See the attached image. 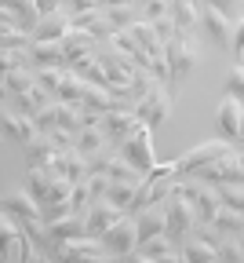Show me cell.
Instances as JSON below:
<instances>
[{
    "mask_svg": "<svg viewBox=\"0 0 244 263\" xmlns=\"http://www.w3.org/2000/svg\"><path fill=\"white\" fill-rule=\"evenodd\" d=\"M29 55H33V70H51V66L69 70V55H66L62 41H33Z\"/></svg>",
    "mask_w": 244,
    "mask_h": 263,
    "instance_id": "obj_17",
    "label": "cell"
},
{
    "mask_svg": "<svg viewBox=\"0 0 244 263\" xmlns=\"http://www.w3.org/2000/svg\"><path fill=\"white\" fill-rule=\"evenodd\" d=\"M84 216H88V234H95V238H98L102 230L113 227V223H117L120 216H128V212H124L117 201H110V197H95V201L88 205V212H84Z\"/></svg>",
    "mask_w": 244,
    "mask_h": 263,
    "instance_id": "obj_15",
    "label": "cell"
},
{
    "mask_svg": "<svg viewBox=\"0 0 244 263\" xmlns=\"http://www.w3.org/2000/svg\"><path fill=\"white\" fill-rule=\"evenodd\" d=\"M153 26H157V33H160V41H164V44L179 33V26H175V18H171V15H168V18H157Z\"/></svg>",
    "mask_w": 244,
    "mask_h": 263,
    "instance_id": "obj_43",
    "label": "cell"
},
{
    "mask_svg": "<svg viewBox=\"0 0 244 263\" xmlns=\"http://www.w3.org/2000/svg\"><path fill=\"white\" fill-rule=\"evenodd\" d=\"M200 4H208V8H215V11H222L226 18H240L244 15V0H200Z\"/></svg>",
    "mask_w": 244,
    "mask_h": 263,
    "instance_id": "obj_39",
    "label": "cell"
},
{
    "mask_svg": "<svg viewBox=\"0 0 244 263\" xmlns=\"http://www.w3.org/2000/svg\"><path fill=\"white\" fill-rule=\"evenodd\" d=\"M73 186L77 183L69 179V176H62L58 168H29V183H26V190L40 201L48 223L58 219V216H66V212H73V205H69Z\"/></svg>",
    "mask_w": 244,
    "mask_h": 263,
    "instance_id": "obj_1",
    "label": "cell"
},
{
    "mask_svg": "<svg viewBox=\"0 0 244 263\" xmlns=\"http://www.w3.org/2000/svg\"><path fill=\"white\" fill-rule=\"evenodd\" d=\"M4 70H33L29 48H4Z\"/></svg>",
    "mask_w": 244,
    "mask_h": 263,
    "instance_id": "obj_35",
    "label": "cell"
},
{
    "mask_svg": "<svg viewBox=\"0 0 244 263\" xmlns=\"http://www.w3.org/2000/svg\"><path fill=\"white\" fill-rule=\"evenodd\" d=\"M37 8H40V15H51V11L66 8V0H37Z\"/></svg>",
    "mask_w": 244,
    "mask_h": 263,
    "instance_id": "obj_44",
    "label": "cell"
},
{
    "mask_svg": "<svg viewBox=\"0 0 244 263\" xmlns=\"http://www.w3.org/2000/svg\"><path fill=\"white\" fill-rule=\"evenodd\" d=\"M226 91L237 95L240 103H244V62H233V66H230V73H226Z\"/></svg>",
    "mask_w": 244,
    "mask_h": 263,
    "instance_id": "obj_38",
    "label": "cell"
},
{
    "mask_svg": "<svg viewBox=\"0 0 244 263\" xmlns=\"http://www.w3.org/2000/svg\"><path fill=\"white\" fill-rule=\"evenodd\" d=\"M182 259H219V245H215V238L212 234H204V230H193V234L186 238V245H182Z\"/></svg>",
    "mask_w": 244,
    "mask_h": 263,
    "instance_id": "obj_28",
    "label": "cell"
},
{
    "mask_svg": "<svg viewBox=\"0 0 244 263\" xmlns=\"http://www.w3.org/2000/svg\"><path fill=\"white\" fill-rule=\"evenodd\" d=\"M58 154H62V150H58L48 136H40L37 143H29V146H26V164H29V168H51Z\"/></svg>",
    "mask_w": 244,
    "mask_h": 263,
    "instance_id": "obj_30",
    "label": "cell"
},
{
    "mask_svg": "<svg viewBox=\"0 0 244 263\" xmlns=\"http://www.w3.org/2000/svg\"><path fill=\"white\" fill-rule=\"evenodd\" d=\"M240 143H244V139H240Z\"/></svg>",
    "mask_w": 244,
    "mask_h": 263,
    "instance_id": "obj_47",
    "label": "cell"
},
{
    "mask_svg": "<svg viewBox=\"0 0 244 263\" xmlns=\"http://www.w3.org/2000/svg\"><path fill=\"white\" fill-rule=\"evenodd\" d=\"M0 121H4V136H8L15 146H22V150L44 136V132H40V124H37V117H26V114L11 110L8 103H4V114H0Z\"/></svg>",
    "mask_w": 244,
    "mask_h": 263,
    "instance_id": "obj_11",
    "label": "cell"
},
{
    "mask_svg": "<svg viewBox=\"0 0 244 263\" xmlns=\"http://www.w3.org/2000/svg\"><path fill=\"white\" fill-rule=\"evenodd\" d=\"M98 22H106V4L91 8V11H77L73 15V29H95Z\"/></svg>",
    "mask_w": 244,
    "mask_h": 263,
    "instance_id": "obj_37",
    "label": "cell"
},
{
    "mask_svg": "<svg viewBox=\"0 0 244 263\" xmlns=\"http://www.w3.org/2000/svg\"><path fill=\"white\" fill-rule=\"evenodd\" d=\"M0 18H15L22 29H37L40 26V8H37V0H4V11H0Z\"/></svg>",
    "mask_w": 244,
    "mask_h": 263,
    "instance_id": "obj_24",
    "label": "cell"
},
{
    "mask_svg": "<svg viewBox=\"0 0 244 263\" xmlns=\"http://www.w3.org/2000/svg\"><path fill=\"white\" fill-rule=\"evenodd\" d=\"M120 154L135 164L138 172H153V168H157V154H153V128L138 121V124H135V132L124 139Z\"/></svg>",
    "mask_w": 244,
    "mask_h": 263,
    "instance_id": "obj_7",
    "label": "cell"
},
{
    "mask_svg": "<svg viewBox=\"0 0 244 263\" xmlns=\"http://www.w3.org/2000/svg\"><path fill=\"white\" fill-rule=\"evenodd\" d=\"M69 29H73V11L58 8V11H51V15L40 18V26L33 29V37H37V41H62Z\"/></svg>",
    "mask_w": 244,
    "mask_h": 263,
    "instance_id": "obj_21",
    "label": "cell"
},
{
    "mask_svg": "<svg viewBox=\"0 0 244 263\" xmlns=\"http://www.w3.org/2000/svg\"><path fill=\"white\" fill-rule=\"evenodd\" d=\"M200 29H208V37L215 44H222V48L233 44V18H226L222 11L208 8V4H200Z\"/></svg>",
    "mask_w": 244,
    "mask_h": 263,
    "instance_id": "obj_19",
    "label": "cell"
},
{
    "mask_svg": "<svg viewBox=\"0 0 244 263\" xmlns=\"http://www.w3.org/2000/svg\"><path fill=\"white\" fill-rule=\"evenodd\" d=\"M230 51H233V59H237V62L244 59V15L233 22V44H230Z\"/></svg>",
    "mask_w": 244,
    "mask_h": 263,
    "instance_id": "obj_42",
    "label": "cell"
},
{
    "mask_svg": "<svg viewBox=\"0 0 244 263\" xmlns=\"http://www.w3.org/2000/svg\"><path fill=\"white\" fill-rule=\"evenodd\" d=\"M186 197L193 201V212H197V227H208L215 219L219 205H222V197H219V186L212 183H204V179H193V183H182Z\"/></svg>",
    "mask_w": 244,
    "mask_h": 263,
    "instance_id": "obj_9",
    "label": "cell"
},
{
    "mask_svg": "<svg viewBox=\"0 0 244 263\" xmlns=\"http://www.w3.org/2000/svg\"><path fill=\"white\" fill-rule=\"evenodd\" d=\"M106 18L113 22V29H128L135 18H143V15H138L135 4H106Z\"/></svg>",
    "mask_w": 244,
    "mask_h": 263,
    "instance_id": "obj_34",
    "label": "cell"
},
{
    "mask_svg": "<svg viewBox=\"0 0 244 263\" xmlns=\"http://www.w3.org/2000/svg\"><path fill=\"white\" fill-rule=\"evenodd\" d=\"M237 146H240V150H244V143H237Z\"/></svg>",
    "mask_w": 244,
    "mask_h": 263,
    "instance_id": "obj_46",
    "label": "cell"
},
{
    "mask_svg": "<svg viewBox=\"0 0 244 263\" xmlns=\"http://www.w3.org/2000/svg\"><path fill=\"white\" fill-rule=\"evenodd\" d=\"M135 256L138 259H182V249H179V241L171 238L168 230H160V234L138 241L135 245Z\"/></svg>",
    "mask_w": 244,
    "mask_h": 263,
    "instance_id": "obj_14",
    "label": "cell"
},
{
    "mask_svg": "<svg viewBox=\"0 0 244 263\" xmlns=\"http://www.w3.org/2000/svg\"><path fill=\"white\" fill-rule=\"evenodd\" d=\"M37 84V70H4V88H0V99H15L22 91H29Z\"/></svg>",
    "mask_w": 244,
    "mask_h": 263,
    "instance_id": "obj_31",
    "label": "cell"
},
{
    "mask_svg": "<svg viewBox=\"0 0 244 263\" xmlns=\"http://www.w3.org/2000/svg\"><path fill=\"white\" fill-rule=\"evenodd\" d=\"M55 256L77 263V259H106L110 252H106V245H102V238H95V234H77V238L58 241V245H55Z\"/></svg>",
    "mask_w": 244,
    "mask_h": 263,
    "instance_id": "obj_13",
    "label": "cell"
},
{
    "mask_svg": "<svg viewBox=\"0 0 244 263\" xmlns=\"http://www.w3.org/2000/svg\"><path fill=\"white\" fill-rule=\"evenodd\" d=\"M0 205H4L8 212H15L22 223L44 219V209H40V201H37V197H33L29 190H11V194H4V201H0ZM44 223H48V219H44Z\"/></svg>",
    "mask_w": 244,
    "mask_h": 263,
    "instance_id": "obj_20",
    "label": "cell"
},
{
    "mask_svg": "<svg viewBox=\"0 0 244 263\" xmlns=\"http://www.w3.org/2000/svg\"><path fill=\"white\" fill-rule=\"evenodd\" d=\"M62 48H66V55H69V66H73L77 59H84V55H95V51L102 48V41L95 37L91 29H69L66 37H62Z\"/></svg>",
    "mask_w": 244,
    "mask_h": 263,
    "instance_id": "obj_22",
    "label": "cell"
},
{
    "mask_svg": "<svg viewBox=\"0 0 244 263\" xmlns=\"http://www.w3.org/2000/svg\"><path fill=\"white\" fill-rule=\"evenodd\" d=\"M62 77H66V70H55V66H51V70H37V84H40V88H48L51 95H58Z\"/></svg>",
    "mask_w": 244,
    "mask_h": 263,
    "instance_id": "obj_40",
    "label": "cell"
},
{
    "mask_svg": "<svg viewBox=\"0 0 244 263\" xmlns=\"http://www.w3.org/2000/svg\"><path fill=\"white\" fill-rule=\"evenodd\" d=\"M73 70H77L84 81H91V84H106V88H113V84H110V77H106V70H102V59H98V51H95V55L77 59V62H73Z\"/></svg>",
    "mask_w": 244,
    "mask_h": 263,
    "instance_id": "obj_32",
    "label": "cell"
},
{
    "mask_svg": "<svg viewBox=\"0 0 244 263\" xmlns=\"http://www.w3.org/2000/svg\"><path fill=\"white\" fill-rule=\"evenodd\" d=\"M102 245H106L110 256H135V245H138V223H135V212L120 216L113 227L102 230Z\"/></svg>",
    "mask_w": 244,
    "mask_h": 263,
    "instance_id": "obj_8",
    "label": "cell"
},
{
    "mask_svg": "<svg viewBox=\"0 0 244 263\" xmlns=\"http://www.w3.org/2000/svg\"><path fill=\"white\" fill-rule=\"evenodd\" d=\"M128 29H131V37H135L138 44H143V48H146L153 59H168L164 41H160V33H157V26H153V22H146V18H135Z\"/></svg>",
    "mask_w": 244,
    "mask_h": 263,
    "instance_id": "obj_26",
    "label": "cell"
},
{
    "mask_svg": "<svg viewBox=\"0 0 244 263\" xmlns=\"http://www.w3.org/2000/svg\"><path fill=\"white\" fill-rule=\"evenodd\" d=\"M106 4H124V0H106Z\"/></svg>",
    "mask_w": 244,
    "mask_h": 263,
    "instance_id": "obj_45",
    "label": "cell"
},
{
    "mask_svg": "<svg viewBox=\"0 0 244 263\" xmlns=\"http://www.w3.org/2000/svg\"><path fill=\"white\" fill-rule=\"evenodd\" d=\"M160 201H164V216H168V234L175 241H186L197 230V212H193V201L186 197V190L175 176H171V186H168V194Z\"/></svg>",
    "mask_w": 244,
    "mask_h": 263,
    "instance_id": "obj_2",
    "label": "cell"
},
{
    "mask_svg": "<svg viewBox=\"0 0 244 263\" xmlns=\"http://www.w3.org/2000/svg\"><path fill=\"white\" fill-rule=\"evenodd\" d=\"M0 29H4V33H0V44H4V48H33V41H37V37H33L29 29H22L15 18H4V26H0Z\"/></svg>",
    "mask_w": 244,
    "mask_h": 263,
    "instance_id": "obj_33",
    "label": "cell"
},
{
    "mask_svg": "<svg viewBox=\"0 0 244 263\" xmlns=\"http://www.w3.org/2000/svg\"><path fill=\"white\" fill-rule=\"evenodd\" d=\"M197 230H208V234H244V212L233 205H219L215 219L208 227H197Z\"/></svg>",
    "mask_w": 244,
    "mask_h": 263,
    "instance_id": "obj_25",
    "label": "cell"
},
{
    "mask_svg": "<svg viewBox=\"0 0 244 263\" xmlns=\"http://www.w3.org/2000/svg\"><path fill=\"white\" fill-rule=\"evenodd\" d=\"M240 124H244V103L237 95H222L219 99V106H215V128H219V136L230 139V143H240Z\"/></svg>",
    "mask_w": 244,
    "mask_h": 263,
    "instance_id": "obj_12",
    "label": "cell"
},
{
    "mask_svg": "<svg viewBox=\"0 0 244 263\" xmlns=\"http://www.w3.org/2000/svg\"><path fill=\"white\" fill-rule=\"evenodd\" d=\"M0 241H4V256H8L11 263H22V259H44L40 249L29 241L22 219H18L15 212H8V209L0 212Z\"/></svg>",
    "mask_w": 244,
    "mask_h": 263,
    "instance_id": "obj_4",
    "label": "cell"
},
{
    "mask_svg": "<svg viewBox=\"0 0 244 263\" xmlns=\"http://www.w3.org/2000/svg\"><path fill=\"white\" fill-rule=\"evenodd\" d=\"M146 22H157V18H168L171 15V0H143V8H138Z\"/></svg>",
    "mask_w": 244,
    "mask_h": 263,
    "instance_id": "obj_36",
    "label": "cell"
},
{
    "mask_svg": "<svg viewBox=\"0 0 244 263\" xmlns=\"http://www.w3.org/2000/svg\"><path fill=\"white\" fill-rule=\"evenodd\" d=\"M193 176H197V179H204V183H212V186H230V183H244V150H240V146L226 150L222 157L208 161L204 168H197Z\"/></svg>",
    "mask_w": 244,
    "mask_h": 263,
    "instance_id": "obj_5",
    "label": "cell"
},
{
    "mask_svg": "<svg viewBox=\"0 0 244 263\" xmlns=\"http://www.w3.org/2000/svg\"><path fill=\"white\" fill-rule=\"evenodd\" d=\"M88 88H91V81H84V77L73 70V66H69L66 77H62V88H58V95H55V99H62V103H73V106H84Z\"/></svg>",
    "mask_w": 244,
    "mask_h": 263,
    "instance_id": "obj_29",
    "label": "cell"
},
{
    "mask_svg": "<svg viewBox=\"0 0 244 263\" xmlns=\"http://www.w3.org/2000/svg\"><path fill=\"white\" fill-rule=\"evenodd\" d=\"M164 51H168V66H171V91L179 95V88L186 84V77L200 62V44H197L193 33H175V37L164 44Z\"/></svg>",
    "mask_w": 244,
    "mask_h": 263,
    "instance_id": "obj_3",
    "label": "cell"
},
{
    "mask_svg": "<svg viewBox=\"0 0 244 263\" xmlns=\"http://www.w3.org/2000/svg\"><path fill=\"white\" fill-rule=\"evenodd\" d=\"M135 223H138V241L143 238H153L160 230H168V216H164V201H150L135 212Z\"/></svg>",
    "mask_w": 244,
    "mask_h": 263,
    "instance_id": "obj_23",
    "label": "cell"
},
{
    "mask_svg": "<svg viewBox=\"0 0 244 263\" xmlns=\"http://www.w3.org/2000/svg\"><path fill=\"white\" fill-rule=\"evenodd\" d=\"M237 143H230V139H204V143H197V146H190L182 157H175L179 161V176H193L197 168H204L208 161H215V157H222L226 150H233Z\"/></svg>",
    "mask_w": 244,
    "mask_h": 263,
    "instance_id": "obj_10",
    "label": "cell"
},
{
    "mask_svg": "<svg viewBox=\"0 0 244 263\" xmlns=\"http://www.w3.org/2000/svg\"><path fill=\"white\" fill-rule=\"evenodd\" d=\"M77 150L88 157V164L91 161H98V157H106V154H113L117 146L110 143V136L102 132V124H88V128H80L77 132Z\"/></svg>",
    "mask_w": 244,
    "mask_h": 263,
    "instance_id": "obj_16",
    "label": "cell"
},
{
    "mask_svg": "<svg viewBox=\"0 0 244 263\" xmlns=\"http://www.w3.org/2000/svg\"><path fill=\"white\" fill-rule=\"evenodd\" d=\"M171 18H175L179 33H193L200 29V0H171Z\"/></svg>",
    "mask_w": 244,
    "mask_h": 263,
    "instance_id": "obj_27",
    "label": "cell"
},
{
    "mask_svg": "<svg viewBox=\"0 0 244 263\" xmlns=\"http://www.w3.org/2000/svg\"><path fill=\"white\" fill-rule=\"evenodd\" d=\"M171 106H175V91H171L164 81H157V84L135 103V117L143 121V124H150V128H157V124H164V121L171 117Z\"/></svg>",
    "mask_w": 244,
    "mask_h": 263,
    "instance_id": "obj_6",
    "label": "cell"
},
{
    "mask_svg": "<svg viewBox=\"0 0 244 263\" xmlns=\"http://www.w3.org/2000/svg\"><path fill=\"white\" fill-rule=\"evenodd\" d=\"M219 197H222V205H233L244 212V183H230V186H219Z\"/></svg>",
    "mask_w": 244,
    "mask_h": 263,
    "instance_id": "obj_41",
    "label": "cell"
},
{
    "mask_svg": "<svg viewBox=\"0 0 244 263\" xmlns=\"http://www.w3.org/2000/svg\"><path fill=\"white\" fill-rule=\"evenodd\" d=\"M135 124H138L135 110H106V114H102V132L110 136V143H113L117 150L124 146V139L135 132Z\"/></svg>",
    "mask_w": 244,
    "mask_h": 263,
    "instance_id": "obj_18",
    "label": "cell"
}]
</instances>
